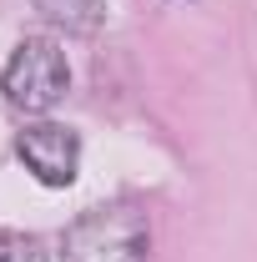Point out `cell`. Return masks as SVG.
<instances>
[{"instance_id": "3", "label": "cell", "mask_w": 257, "mask_h": 262, "mask_svg": "<svg viewBox=\"0 0 257 262\" xmlns=\"http://www.w3.org/2000/svg\"><path fill=\"white\" fill-rule=\"evenodd\" d=\"M15 151H20V162L31 171L35 182H46V187H71L76 182V166H81V136L61 121H35V126L20 131V141H15Z\"/></svg>"}, {"instance_id": "4", "label": "cell", "mask_w": 257, "mask_h": 262, "mask_svg": "<svg viewBox=\"0 0 257 262\" xmlns=\"http://www.w3.org/2000/svg\"><path fill=\"white\" fill-rule=\"evenodd\" d=\"M35 10L51 15L66 31H81V35L96 31L101 20H106V0H35Z\"/></svg>"}, {"instance_id": "1", "label": "cell", "mask_w": 257, "mask_h": 262, "mask_svg": "<svg viewBox=\"0 0 257 262\" xmlns=\"http://www.w3.org/2000/svg\"><path fill=\"white\" fill-rule=\"evenodd\" d=\"M146 217L131 202H111V207H91L81 212L61 242V262H146Z\"/></svg>"}, {"instance_id": "2", "label": "cell", "mask_w": 257, "mask_h": 262, "mask_svg": "<svg viewBox=\"0 0 257 262\" xmlns=\"http://www.w3.org/2000/svg\"><path fill=\"white\" fill-rule=\"evenodd\" d=\"M66 86H71V66L51 35H26L0 71V91L20 111H51L66 96Z\"/></svg>"}, {"instance_id": "5", "label": "cell", "mask_w": 257, "mask_h": 262, "mask_svg": "<svg viewBox=\"0 0 257 262\" xmlns=\"http://www.w3.org/2000/svg\"><path fill=\"white\" fill-rule=\"evenodd\" d=\"M0 262H46V242L31 232H0Z\"/></svg>"}]
</instances>
